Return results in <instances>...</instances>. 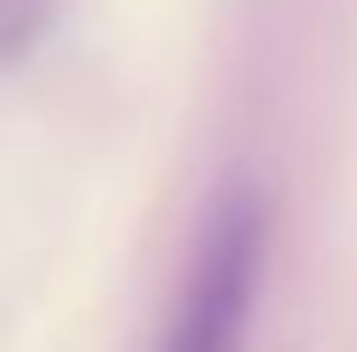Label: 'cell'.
<instances>
[{
    "label": "cell",
    "instance_id": "1",
    "mask_svg": "<svg viewBox=\"0 0 357 352\" xmlns=\"http://www.w3.org/2000/svg\"><path fill=\"white\" fill-rule=\"evenodd\" d=\"M264 229L270 223L252 194H229L211 212L158 352H246L264 282Z\"/></svg>",
    "mask_w": 357,
    "mask_h": 352
}]
</instances>
